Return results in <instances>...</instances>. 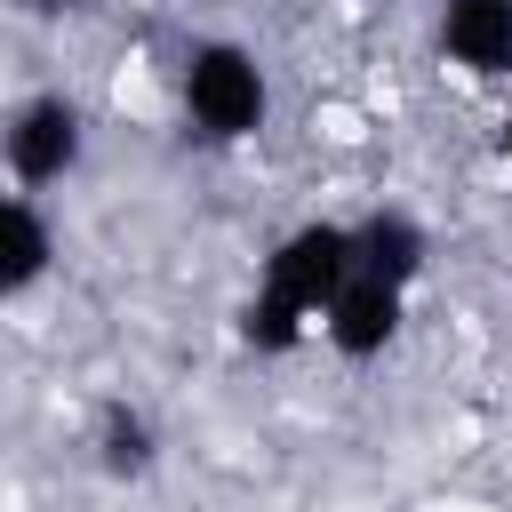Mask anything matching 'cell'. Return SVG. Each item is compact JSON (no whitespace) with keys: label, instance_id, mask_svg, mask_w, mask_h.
<instances>
[{"label":"cell","instance_id":"8992f818","mask_svg":"<svg viewBox=\"0 0 512 512\" xmlns=\"http://www.w3.org/2000/svg\"><path fill=\"white\" fill-rule=\"evenodd\" d=\"M56 264V224L40 208V192H8L0 200V296H32Z\"/></svg>","mask_w":512,"mask_h":512},{"label":"cell","instance_id":"5b68a950","mask_svg":"<svg viewBox=\"0 0 512 512\" xmlns=\"http://www.w3.org/2000/svg\"><path fill=\"white\" fill-rule=\"evenodd\" d=\"M440 56L472 80H512V0H440Z\"/></svg>","mask_w":512,"mask_h":512},{"label":"cell","instance_id":"3957f363","mask_svg":"<svg viewBox=\"0 0 512 512\" xmlns=\"http://www.w3.org/2000/svg\"><path fill=\"white\" fill-rule=\"evenodd\" d=\"M8 176L24 184V192H48V184H64L72 168H80V144H88V120H80V104L72 96H24L16 112H8Z\"/></svg>","mask_w":512,"mask_h":512},{"label":"cell","instance_id":"ba28073f","mask_svg":"<svg viewBox=\"0 0 512 512\" xmlns=\"http://www.w3.org/2000/svg\"><path fill=\"white\" fill-rule=\"evenodd\" d=\"M152 464V432L136 408H112L104 416V472H144Z\"/></svg>","mask_w":512,"mask_h":512},{"label":"cell","instance_id":"6da1fadb","mask_svg":"<svg viewBox=\"0 0 512 512\" xmlns=\"http://www.w3.org/2000/svg\"><path fill=\"white\" fill-rule=\"evenodd\" d=\"M352 224H296L272 256H264V272H256V296L240 304V336L256 344V352H288L304 328H320V312H328V296L352 280Z\"/></svg>","mask_w":512,"mask_h":512},{"label":"cell","instance_id":"30bf717a","mask_svg":"<svg viewBox=\"0 0 512 512\" xmlns=\"http://www.w3.org/2000/svg\"><path fill=\"white\" fill-rule=\"evenodd\" d=\"M24 8H40V16H56V8H72V0H24Z\"/></svg>","mask_w":512,"mask_h":512},{"label":"cell","instance_id":"7a4b0ae2","mask_svg":"<svg viewBox=\"0 0 512 512\" xmlns=\"http://www.w3.org/2000/svg\"><path fill=\"white\" fill-rule=\"evenodd\" d=\"M176 96H184V120L208 144H248L272 120V80L240 40H192V56L176 72Z\"/></svg>","mask_w":512,"mask_h":512},{"label":"cell","instance_id":"277c9868","mask_svg":"<svg viewBox=\"0 0 512 512\" xmlns=\"http://www.w3.org/2000/svg\"><path fill=\"white\" fill-rule=\"evenodd\" d=\"M400 312H408V288L352 264V280H344V288L328 296V312H320V336H328L344 360H376V352L400 336Z\"/></svg>","mask_w":512,"mask_h":512},{"label":"cell","instance_id":"9c48e42d","mask_svg":"<svg viewBox=\"0 0 512 512\" xmlns=\"http://www.w3.org/2000/svg\"><path fill=\"white\" fill-rule=\"evenodd\" d=\"M496 144H504V160H512V104H504V128H496Z\"/></svg>","mask_w":512,"mask_h":512},{"label":"cell","instance_id":"52a82bcc","mask_svg":"<svg viewBox=\"0 0 512 512\" xmlns=\"http://www.w3.org/2000/svg\"><path fill=\"white\" fill-rule=\"evenodd\" d=\"M424 224L408 216V208H376V216H360L352 224V256H360V272H384V280H416L424 272Z\"/></svg>","mask_w":512,"mask_h":512}]
</instances>
